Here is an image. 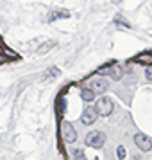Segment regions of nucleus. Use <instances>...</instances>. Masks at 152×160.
Instances as JSON below:
<instances>
[{"label":"nucleus","mask_w":152,"mask_h":160,"mask_svg":"<svg viewBox=\"0 0 152 160\" xmlns=\"http://www.w3.org/2000/svg\"><path fill=\"white\" fill-rule=\"evenodd\" d=\"M86 146L88 148H93V149H100L102 146L106 144V135L102 133V131H90L86 135Z\"/></svg>","instance_id":"nucleus-1"},{"label":"nucleus","mask_w":152,"mask_h":160,"mask_svg":"<svg viewBox=\"0 0 152 160\" xmlns=\"http://www.w3.org/2000/svg\"><path fill=\"white\" fill-rule=\"evenodd\" d=\"M113 110H115V104H113V99L111 97H100L97 104H95V112L102 117H108L113 113Z\"/></svg>","instance_id":"nucleus-2"},{"label":"nucleus","mask_w":152,"mask_h":160,"mask_svg":"<svg viewBox=\"0 0 152 160\" xmlns=\"http://www.w3.org/2000/svg\"><path fill=\"white\" fill-rule=\"evenodd\" d=\"M88 88L93 90L95 95L97 94H104V92H108V88H109V81L106 79V78L99 76V78H93V79L88 83Z\"/></svg>","instance_id":"nucleus-3"},{"label":"nucleus","mask_w":152,"mask_h":160,"mask_svg":"<svg viewBox=\"0 0 152 160\" xmlns=\"http://www.w3.org/2000/svg\"><path fill=\"white\" fill-rule=\"evenodd\" d=\"M99 76H102V74H108L109 78L113 81H120L123 78V68L120 65H113V67H106V68H100L99 70Z\"/></svg>","instance_id":"nucleus-4"},{"label":"nucleus","mask_w":152,"mask_h":160,"mask_svg":"<svg viewBox=\"0 0 152 160\" xmlns=\"http://www.w3.org/2000/svg\"><path fill=\"white\" fill-rule=\"evenodd\" d=\"M134 144L138 146V149L141 151H150L152 149V138L145 133H136L134 135Z\"/></svg>","instance_id":"nucleus-5"},{"label":"nucleus","mask_w":152,"mask_h":160,"mask_svg":"<svg viewBox=\"0 0 152 160\" xmlns=\"http://www.w3.org/2000/svg\"><path fill=\"white\" fill-rule=\"evenodd\" d=\"M61 131H63V138H65V142L73 144V142L77 140V131H75V128H73L70 122H63Z\"/></svg>","instance_id":"nucleus-6"},{"label":"nucleus","mask_w":152,"mask_h":160,"mask_svg":"<svg viewBox=\"0 0 152 160\" xmlns=\"http://www.w3.org/2000/svg\"><path fill=\"white\" fill-rule=\"evenodd\" d=\"M97 117H99V113L95 112V108L88 106V108H84V113L81 115V122L86 124V126H90V124H93L95 121H97Z\"/></svg>","instance_id":"nucleus-7"},{"label":"nucleus","mask_w":152,"mask_h":160,"mask_svg":"<svg viewBox=\"0 0 152 160\" xmlns=\"http://www.w3.org/2000/svg\"><path fill=\"white\" fill-rule=\"evenodd\" d=\"M81 97H82V101H86V102H91L95 99V92L93 90H90V88H82L81 90Z\"/></svg>","instance_id":"nucleus-8"},{"label":"nucleus","mask_w":152,"mask_h":160,"mask_svg":"<svg viewBox=\"0 0 152 160\" xmlns=\"http://www.w3.org/2000/svg\"><path fill=\"white\" fill-rule=\"evenodd\" d=\"M70 16V11H65V9H58V11H54L50 15V22L54 20H59V18H68Z\"/></svg>","instance_id":"nucleus-9"},{"label":"nucleus","mask_w":152,"mask_h":160,"mask_svg":"<svg viewBox=\"0 0 152 160\" xmlns=\"http://www.w3.org/2000/svg\"><path fill=\"white\" fill-rule=\"evenodd\" d=\"M134 61H141V63H150V67H152V54H141V56H136L134 58Z\"/></svg>","instance_id":"nucleus-10"},{"label":"nucleus","mask_w":152,"mask_h":160,"mask_svg":"<svg viewBox=\"0 0 152 160\" xmlns=\"http://www.w3.org/2000/svg\"><path fill=\"white\" fill-rule=\"evenodd\" d=\"M72 155H73V158H75V160H86V157H84L82 149H75V151H73Z\"/></svg>","instance_id":"nucleus-11"},{"label":"nucleus","mask_w":152,"mask_h":160,"mask_svg":"<svg viewBox=\"0 0 152 160\" xmlns=\"http://www.w3.org/2000/svg\"><path fill=\"white\" fill-rule=\"evenodd\" d=\"M116 157L120 160L125 158V148H123V146H118V148H116Z\"/></svg>","instance_id":"nucleus-12"},{"label":"nucleus","mask_w":152,"mask_h":160,"mask_svg":"<svg viewBox=\"0 0 152 160\" xmlns=\"http://www.w3.org/2000/svg\"><path fill=\"white\" fill-rule=\"evenodd\" d=\"M50 47H54V42H50V43H47V45H45V47H41V49H39V52L43 54V52H47V51H48V49H50Z\"/></svg>","instance_id":"nucleus-13"},{"label":"nucleus","mask_w":152,"mask_h":160,"mask_svg":"<svg viewBox=\"0 0 152 160\" xmlns=\"http://www.w3.org/2000/svg\"><path fill=\"white\" fill-rule=\"evenodd\" d=\"M145 78H147L149 81H152V67H149V68L145 70Z\"/></svg>","instance_id":"nucleus-14"},{"label":"nucleus","mask_w":152,"mask_h":160,"mask_svg":"<svg viewBox=\"0 0 152 160\" xmlns=\"http://www.w3.org/2000/svg\"><path fill=\"white\" fill-rule=\"evenodd\" d=\"M111 2H113V4H120V2H122V0H111Z\"/></svg>","instance_id":"nucleus-15"},{"label":"nucleus","mask_w":152,"mask_h":160,"mask_svg":"<svg viewBox=\"0 0 152 160\" xmlns=\"http://www.w3.org/2000/svg\"><path fill=\"white\" fill-rule=\"evenodd\" d=\"M2 59H4V58H2V54H0V61H2Z\"/></svg>","instance_id":"nucleus-16"}]
</instances>
